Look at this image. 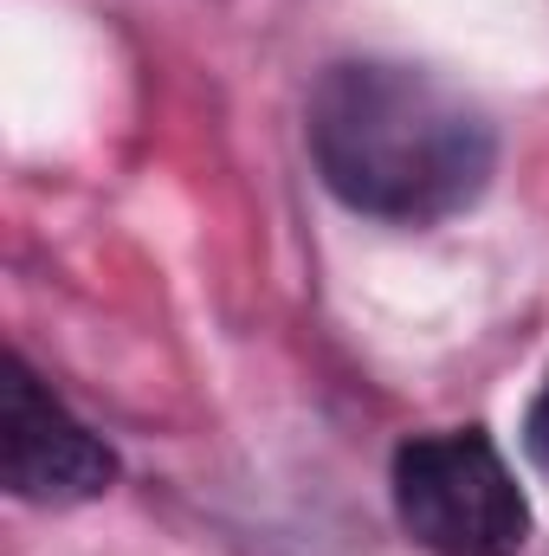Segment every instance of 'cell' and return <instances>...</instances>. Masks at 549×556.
<instances>
[{
    "label": "cell",
    "mask_w": 549,
    "mask_h": 556,
    "mask_svg": "<svg viewBox=\"0 0 549 556\" xmlns=\"http://www.w3.org/2000/svg\"><path fill=\"white\" fill-rule=\"evenodd\" d=\"M323 188L395 227H426L478 201L491 181V117L426 65L343 59L317 78L304 111Z\"/></svg>",
    "instance_id": "6da1fadb"
},
{
    "label": "cell",
    "mask_w": 549,
    "mask_h": 556,
    "mask_svg": "<svg viewBox=\"0 0 549 556\" xmlns=\"http://www.w3.org/2000/svg\"><path fill=\"white\" fill-rule=\"evenodd\" d=\"M395 511L426 556H518L531 544V498L478 427L420 433L395 453Z\"/></svg>",
    "instance_id": "7a4b0ae2"
},
{
    "label": "cell",
    "mask_w": 549,
    "mask_h": 556,
    "mask_svg": "<svg viewBox=\"0 0 549 556\" xmlns=\"http://www.w3.org/2000/svg\"><path fill=\"white\" fill-rule=\"evenodd\" d=\"M0 466L7 492L26 505H85L117 479L111 446L72 420V408L13 356L7 389H0Z\"/></svg>",
    "instance_id": "3957f363"
}]
</instances>
